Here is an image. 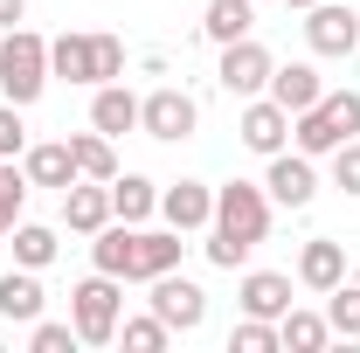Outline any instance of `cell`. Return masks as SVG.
Wrapping results in <instances>:
<instances>
[{"mask_svg":"<svg viewBox=\"0 0 360 353\" xmlns=\"http://www.w3.org/2000/svg\"><path fill=\"white\" fill-rule=\"evenodd\" d=\"M347 139H360V90H333V84H326L312 111L291 118V146L312 153V160H333Z\"/></svg>","mask_w":360,"mask_h":353,"instance_id":"1","label":"cell"},{"mask_svg":"<svg viewBox=\"0 0 360 353\" xmlns=\"http://www.w3.org/2000/svg\"><path fill=\"white\" fill-rule=\"evenodd\" d=\"M56 84L49 77V35L35 28H0V97L7 104H42V90Z\"/></svg>","mask_w":360,"mask_h":353,"instance_id":"2","label":"cell"},{"mask_svg":"<svg viewBox=\"0 0 360 353\" xmlns=\"http://www.w3.org/2000/svg\"><path fill=\"white\" fill-rule=\"evenodd\" d=\"M118 319H125V277L90 270L84 284H70V326L84 347H118Z\"/></svg>","mask_w":360,"mask_h":353,"instance_id":"3","label":"cell"},{"mask_svg":"<svg viewBox=\"0 0 360 353\" xmlns=\"http://www.w3.org/2000/svg\"><path fill=\"white\" fill-rule=\"evenodd\" d=\"M270 222H277V201L264 194V180H222L215 187V222L208 229H222L229 243H243L250 257H257V243L270 236Z\"/></svg>","mask_w":360,"mask_h":353,"instance_id":"4","label":"cell"},{"mask_svg":"<svg viewBox=\"0 0 360 353\" xmlns=\"http://www.w3.org/2000/svg\"><path fill=\"white\" fill-rule=\"evenodd\" d=\"M139 132L160 139V146H180V139L201 132V97L180 84H153L146 97H139Z\"/></svg>","mask_w":360,"mask_h":353,"instance_id":"5","label":"cell"},{"mask_svg":"<svg viewBox=\"0 0 360 353\" xmlns=\"http://www.w3.org/2000/svg\"><path fill=\"white\" fill-rule=\"evenodd\" d=\"M298 28H305V49H312L319 63H347V56L360 49V14L347 7V0H312Z\"/></svg>","mask_w":360,"mask_h":353,"instance_id":"6","label":"cell"},{"mask_svg":"<svg viewBox=\"0 0 360 353\" xmlns=\"http://www.w3.org/2000/svg\"><path fill=\"white\" fill-rule=\"evenodd\" d=\"M264 194L277 201V208H312L319 201V160L312 153H298V146H284V153H270L264 160Z\"/></svg>","mask_w":360,"mask_h":353,"instance_id":"7","label":"cell"},{"mask_svg":"<svg viewBox=\"0 0 360 353\" xmlns=\"http://www.w3.org/2000/svg\"><path fill=\"white\" fill-rule=\"evenodd\" d=\"M270 70H277V56H270L257 35H243V42H222V63H215V84L243 104V97H264L270 90Z\"/></svg>","mask_w":360,"mask_h":353,"instance_id":"8","label":"cell"},{"mask_svg":"<svg viewBox=\"0 0 360 353\" xmlns=\"http://www.w3.org/2000/svg\"><path fill=\"white\" fill-rule=\"evenodd\" d=\"M236 146L257 153V160L284 153V146H291V111H284L270 90H264V97H243V111H236Z\"/></svg>","mask_w":360,"mask_h":353,"instance_id":"9","label":"cell"},{"mask_svg":"<svg viewBox=\"0 0 360 353\" xmlns=\"http://www.w3.org/2000/svg\"><path fill=\"white\" fill-rule=\"evenodd\" d=\"M146 291H153V298H146V312H160L174 333H201V326H208V291H201L194 277L167 270V277H153Z\"/></svg>","mask_w":360,"mask_h":353,"instance_id":"10","label":"cell"},{"mask_svg":"<svg viewBox=\"0 0 360 353\" xmlns=\"http://www.w3.org/2000/svg\"><path fill=\"white\" fill-rule=\"evenodd\" d=\"M180 257H187V236L180 229H153V222H139L132 229V264H125V284H153V277H167V270H180Z\"/></svg>","mask_w":360,"mask_h":353,"instance_id":"11","label":"cell"},{"mask_svg":"<svg viewBox=\"0 0 360 353\" xmlns=\"http://www.w3.org/2000/svg\"><path fill=\"white\" fill-rule=\"evenodd\" d=\"M291 291H298V277H291V270H243V277H236V312H243V319H270V326H277L284 312L298 305Z\"/></svg>","mask_w":360,"mask_h":353,"instance_id":"12","label":"cell"},{"mask_svg":"<svg viewBox=\"0 0 360 353\" xmlns=\"http://www.w3.org/2000/svg\"><path fill=\"white\" fill-rule=\"evenodd\" d=\"M160 222H167V229H180V236H201V229H208V222H215V187H208V180H167V187H160Z\"/></svg>","mask_w":360,"mask_h":353,"instance_id":"13","label":"cell"},{"mask_svg":"<svg viewBox=\"0 0 360 353\" xmlns=\"http://www.w3.org/2000/svg\"><path fill=\"white\" fill-rule=\"evenodd\" d=\"M104 222H118L111 215V180H70L63 187V229L70 236H97Z\"/></svg>","mask_w":360,"mask_h":353,"instance_id":"14","label":"cell"},{"mask_svg":"<svg viewBox=\"0 0 360 353\" xmlns=\"http://www.w3.org/2000/svg\"><path fill=\"white\" fill-rule=\"evenodd\" d=\"M291 277H298V291L326 298V291L347 277V243H340V236H312V243L298 250V270H291Z\"/></svg>","mask_w":360,"mask_h":353,"instance_id":"15","label":"cell"},{"mask_svg":"<svg viewBox=\"0 0 360 353\" xmlns=\"http://www.w3.org/2000/svg\"><path fill=\"white\" fill-rule=\"evenodd\" d=\"M42 312H49V291H42V270H21V264H14V270H7V277H0V319L28 333V326H35Z\"/></svg>","mask_w":360,"mask_h":353,"instance_id":"16","label":"cell"},{"mask_svg":"<svg viewBox=\"0 0 360 353\" xmlns=\"http://www.w3.org/2000/svg\"><path fill=\"white\" fill-rule=\"evenodd\" d=\"M21 174L28 187H70L77 180V153H70V139H28V153H21Z\"/></svg>","mask_w":360,"mask_h":353,"instance_id":"17","label":"cell"},{"mask_svg":"<svg viewBox=\"0 0 360 353\" xmlns=\"http://www.w3.org/2000/svg\"><path fill=\"white\" fill-rule=\"evenodd\" d=\"M90 125H97L104 139L139 132V90H125V84H97V90H90Z\"/></svg>","mask_w":360,"mask_h":353,"instance_id":"18","label":"cell"},{"mask_svg":"<svg viewBox=\"0 0 360 353\" xmlns=\"http://www.w3.org/2000/svg\"><path fill=\"white\" fill-rule=\"evenodd\" d=\"M49 77L97 90V42H90V35H56V42H49Z\"/></svg>","mask_w":360,"mask_h":353,"instance_id":"19","label":"cell"},{"mask_svg":"<svg viewBox=\"0 0 360 353\" xmlns=\"http://www.w3.org/2000/svg\"><path fill=\"white\" fill-rule=\"evenodd\" d=\"M7 250H14V264L21 270H49L56 257H63V229H49V222H14L7 229Z\"/></svg>","mask_w":360,"mask_h":353,"instance_id":"20","label":"cell"},{"mask_svg":"<svg viewBox=\"0 0 360 353\" xmlns=\"http://www.w3.org/2000/svg\"><path fill=\"white\" fill-rule=\"evenodd\" d=\"M319 90H326V77H319V63H277L270 70V97L298 118V111H312L319 104Z\"/></svg>","mask_w":360,"mask_h":353,"instance_id":"21","label":"cell"},{"mask_svg":"<svg viewBox=\"0 0 360 353\" xmlns=\"http://www.w3.org/2000/svg\"><path fill=\"white\" fill-rule=\"evenodd\" d=\"M111 215L132 222V229H139V222H160V180L118 167V180H111Z\"/></svg>","mask_w":360,"mask_h":353,"instance_id":"22","label":"cell"},{"mask_svg":"<svg viewBox=\"0 0 360 353\" xmlns=\"http://www.w3.org/2000/svg\"><path fill=\"white\" fill-rule=\"evenodd\" d=\"M243 35H257V0H208V14H201V42H243Z\"/></svg>","mask_w":360,"mask_h":353,"instance_id":"23","label":"cell"},{"mask_svg":"<svg viewBox=\"0 0 360 353\" xmlns=\"http://www.w3.org/2000/svg\"><path fill=\"white\" fill-rule=\"evenodd\" d=\"M70 153H77V180H118V139H104L97 125L70 132Z\"/></svg>","mask_w":360,"mask_h":353,"instance_id":"24","label":"cell"},{"mask_svg":"<svg viewBox=\"0 0 360 353\" xmlns=\"http://www.w3.org/2000/svg\"><path fill=\"white\" fill-rule=\"evenodd\" d=\"M326 340H333L326 312H305V305H291L284 319H277V347H291V353H319Z\"/></svg>","mask_w":360,"mask_h":353,"instance_id":"25","label":"cell"},{"mask_svg":"<svg viewBox=\"0 0 360 353\" xmlns=\"http://www.w3.org/2000/svg\"><path fill=\"white\" fill-rule=\"evenodd\" d=\"M118 347H125V353H167V347H174V326H167L160 312L118 319Z\"/></svg>","mask_w":360,"mask_h":353,"instance_id":"26","label":"cell"},{"mask_svg":"<svg viewBox=\"0 0 360 353\" xmlns=\"http://www.w3.org/2000/svg\"><path fill=\"white\" fill-rule=\"evenodd\" d=\"M326 326H333L340 340H360V277H340V284L326 291Z\"/></svg>","mask_w":360,"mask_h":353,"instance_id":"27","label":"cell"},{"mask_svg":"<svg viewBox=\"0 0 360 353\" xmlns=\"http://www.w3.org/2000/svg\"><path fill=\"white\" fill-rule=\"evenodd\" d=\"M28 174H21V160H0V243H7V229L28 215Z\"/></svg>","mask_w":360,"mask_h":353,"instance_id":"28","label":"cell"},{"mask_svg":"<svg viewBox=\"0 0 360 353\" xmlns=\"http://www.w3.org/2000/svg\"><path fill=\"white\" fill-rule=\"evenodd\" d=\"M84 347V340H77V326H70V319H35V326H28V353H77Z\"/></svg>","mask_w":360,"mask_h":353,"instance_id":"29","label":"cell"},{"mask_svg":"<svg viewBox=\"0 0 360 353\" xmlns=\"http://www.w3.org/2000/svg\"><path fill=\"white\" fill-rule=\"evenodd\" d=\"M229 353H277V326L270 319H236L229 326Z\"/></svg>","mask_w":360,"mask_h":353,"instance_id":"30","label":"cell"},{"mask_svg":"<svg viewBox=\"0 0 360 353\" xmlns=\"http://www.w3.org/2000/svg\"><path fill=\"white\" fill-rule=\"evenodd\" d=\"M28 153V111L0 97V160H21Z\"/></svg>","mask_w":360,"mask_h":353,"instance_id":"31","label":"cell"},{"mask_svg":"<svg viewBox=\"0 0 360 353\" xmlns=\"http://www.w3.org/2000/svg\"><path fill=\"white\" fill-rule=\"evenodd\" d=\"M90 42H97V84H125V42L104 28H90Z\"/></svg>","mask_w":360,"mask_h":353,"instance_id":"32","label":"cell"},{"mask_svg":"<svg viewBox=\"0 0 360 353\" xmlns=\"http://www.w3.org/2000/svg\"><path fill=\"white\" fill-rule=\"evenodd\" d=\"M333 187H340L347 201H360V139H347V146L333 153Z\"/></svg>","mask_w":360,"mask_h":353,"instance_id":"33","label":"cell"},{"mask_svg":"<svg viewBox=\"0 0 360 353\" xmlns=\"http://www.w3.org/2000/svg\"><path fill=\"white\" fill-rule=\"evenodd\" d=\"M28 21V0H0V28H21Z\"/></svg>","mask_w":360,"mask_h":353,"instance_id":"34","label":"cell"},{"mask_svg":"<svg viewBox=\"0 0 360 353\" xmlns=\"http://www.w3.org/2000/svg\"><path fill=\"white\" fill-rule=\"evenodd\" d=\"M270 7H291V14H305V7H312V0H270Z\"/></svg>","mask_w":360,"mask_h":353,"instance_id":"35","label":"cell"},{"mask_svg":"<svg viewBox=\"0 0 360 353\" xmlns=\"http://www.w3.org/2000/svg\"><path fill=\"white\" fill-rule=\"evenodd\" d=\"M0 347H7V319H0Z\"/></svg>","mask_w":360,"mask_h":353,"instance_id":"36","label":"cell"}]
</instances>
